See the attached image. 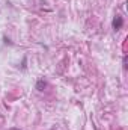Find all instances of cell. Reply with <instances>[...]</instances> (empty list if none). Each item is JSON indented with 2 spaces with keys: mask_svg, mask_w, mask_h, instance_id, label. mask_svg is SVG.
I'll return each instance as SVG.
<instances>
[{
  "mask_svg": "<svg viewBox=\"0 0 128 130\" xmlns=\"http://www.w3.org/2000/svg\"><path fill=\"white\" fill-rule=\"evenodd\" d=\"M122 24H124V20H122V17H121V15H116V17L113 18V23H112L113 29H115V30H119V29L122 27Z\"/></svg>",
  "mask_w": 128,
  "mask_h": 130,
  "instance_id": "6da1fadb",
  "label": "cell"
},
{
  "mask_svg": "<svg viewBox=\"0 0 128 130\" xmlns=\"http://www.w3.org/2000/svg\"><path fill=\"white\" fill-rule=\"evenodd\" d=\"M36 88H38L39 91H42V89L45 88V82H44V80H39V82L36 83Z\"/></svg>",
  "mask_w": 128,
  "mask_h": 130,
  "instance_id": "7a4b0ae2",
  "label": "cell"
}]
</instances>
